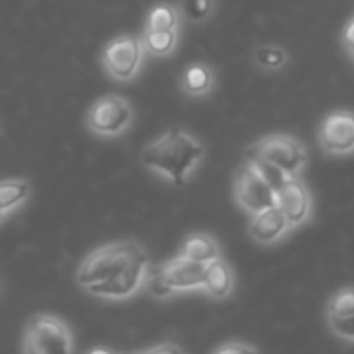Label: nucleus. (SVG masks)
Segmentation results:
<instances>
[{
  "label": "nucleus",
  "mask_w": 354,
  "mask_h": 354,
  "mask_svg": "<svg viewBox=\"0 0 354 354\" xmlns=\"http://www.w3.org/2000/svg\"><path fill=\"white\" fill-rule=\"evenodd\" d=\"M149 274L147 249L139 241L124 239L89 251L75 272V282L95 299L129 301L145 288Z\"/></svg>",
  "instance_id": "1"
},
{
  "label": "nucleus",
  "mask_w": 354,
  "mask_h": 354,
  "mask_svg": "<svg viewBox=\"0 0 354 354\" xmlns=\"http://www.w3.org/2000/svg\"><path fill=\"white\" fill-rule=\"evenodd\" d=\"M205 158V145L191 133L172 127L141 149V166L168 183L185 185Z\"/></svg>",
  "instance_id": "2"
},
{
  "label": "nucleus",
  "mask_w": 354,
  "mask_h": 354,
  "mask_svg": "<svg viewBox=\"0 0 354 354\" xmlns=\"http://www.w3.org/2000/svg\"><path fill=\"white\" fill-rule=\"evenodd\" d=\"M203 280H205L203 263L176 255L174 259L162 263L158 270L149 274L145 288L156 299H170L172 295H178V292L203 290Z\"/></svg>",
  "instance_id": "3"
},
{
  "label": "nucleus",
  "mask_w": 354,
  "mask_h": 354,
  "mask_svg": "<svg viewBox=\"0 0 354 354\" xmlns=\"http://www.w3.org/2000/svg\"><path fill=\"white\" fill-rule=\"evenodd\" d=\"M21 351L29 354H71L75 351L73 332L64 319L37 313L25 326Z\"/></svg>",
  "instance_id": "4"
},
{
  "label": "nucleus",
  "mask_w": 354,
  "mask_h": 354,
  "mask_svg": "<svg viewBox=\"0 0 354 354\" xmlns=\"http://www.w3.org/2000/svg\"><path fill=\"white\" fill-rule=\"evenodd\" d=\"M135 122L133 104L118 93H108L97 97L85 116V127L91 135L100 139H116L124 135Z\"/></svg>",
  "instance_id": "5"
},
{
  "label": "nucleus",
  "mask_w": 354,
  "mask_h": 354,
  "mask_svg": "<svg viewBox=\"0 0 354 354\" xmlns=\"http://www.w3.org/2000/svg\"><path fill=\"white\" fill-rule=\"evenodd\" d=\"M145 56L147 54H145L141 37L133 33H122V35L112 37L104 46L100 54V62L110 79L129 83L141 73Z\"/></svg>",
  "instance_id": "6"
},
{
  "label": "nucleus",
  "mask_w": 354,
  "mask_h": 354,
  "mask_svg": "<svg viewBox=\"0 0 354 354\" xmlns=\"http://www.w3.org/2000/svg\"><path fill=\"white\" fill-rule=\"evenodd\" d=\"M247 151L257 153L259 158L268 160L270 164L278 166L282 172H286L290 176H301V172L305 170V166L309 162L307 145L299 137L286 135V133L266 135L259 141H255L253 145H249Z\"/></svg>",
  "instance_id": "7"
},
{
  "label": "nucleus",
  "mask_w": 354,
  "mask_h": 354,
  "mask_svg": "<svg viewBox=\"0 0 354 354\" xmlns=\"http://www.w3.org/2000/svg\"><path fill=\"white\" fill-rule=\"evenodd\" d=\"M232 193H234L236 205L249 216H255L276 205V191L249 164H243L236 170Z\"/></svg>",
  "instance_id": "8"
},
{
  "label": "nucleus",
  "mask_w": 354,
  "mask_h": 354,
  "mask_svg": "<svg viewBox=\"0 0 354 354\" xmlns=\"http://www.w3.org/2000/svg\"><path fill=\"white\" fill-rule=\"evenodd\" d=\"M319 145L330 156H348L354 151V112L338 110L324 118L319 127Z\"/></svg>",
  "instance_id": "9"
},
{
  "label": "nucleus",
  "mask_w": 354,
  "mask_h": 354,
  "mask_svg": "<svg viewBox=\"0 0 354 354\" xmlns=\"http://www.w3.org/2000/svg\"><path fill=\"white\" fill-rule=\"evenodd\" d=\"M276 205L286 216L290 228L309 222L311 209H313V199H311V193H309L307 185L301 180V176H290L276 191Z\"/></svg>",
  "instance_id": "10"
},
{
  "label": "nucleus",
  "mask_w": 354,
  "mask_h": 354,
  "mask_svg": "<svg viewBox=\"0 0 354 354\" xmlns=\"http://www.w3.org/2000/svg\"><path fill=\"white\" fill-rule=\"evenodd\" d=\"M288 230H290V224L278 205L251 216V222H249V236L259 245H274Z\"/></svg>",
  "instance_id": "11"
},
{
  "label": "nucleus",
  "mask_w": 354,
  "mask_h": 354,
  "mask_svg": "<svg viewBox=\"0 0 354 354\" xmlns=\"http://www.w3.org/2000/svg\"><path fill=\"white\" fill-rule=\"evenodd\" d=\"M216 73L205 62H193L183 68L178 77V87L189 97H205L214 91Z\"/></svg>",
  "instance_id": "12"
},
{
  "label": "nucleus",
  "mask_w": 354,
  "mask_h": 354,
  "mask_svg": "<svg viewBox=\"0 0 354 354\" xmlns=\"http://www.w3.org/2000/svg\"><path fill=\"white\" fill-rule=\"evenodd\" d=\"M203 290L216 299V301H224L232 295L234 290V272L232 268L222 259H214L205 266V280H203Z\"/></svg>",
  "instance_id": "13"
},
{
  "label": "nucleus",
  "mask_w": 354,
  "mask_h": 354,
  "mask_svg": "<svg viewBox=\"0 0 354 354\" xmlns=\"http://www.w3.org/2000/svg\"><path fill=\"white\" fill-rule=\"evenodd\" d=\"M178 255L185 257V259H191V261L207 266L209 261L222 257V251H220L218 241L212 234H207V232H193V234H189L185 239Z\"/></svg>",
  "instance_id": "14"
},
{
  "label": "nucleus",
  "mask_w": 354,
  "mask_h": 354,
  "mask_svg": "<svg viewBox=\"0 0 354 354\" xmlns=\"http://www.w3.org/2000/svg\"><path fill=\"white\" fill-rule=\"evenodd\" d=\"M141 41L147 56L168 58L178 48V29H145Z\"/></svg>",
  "instance_id": "15"
},
{
  "label": "nucleus",
  "mask_w": 354,
  "mask_h": 354,
  "mask_svg": "<svg viewBox=\"0 0 354 354\" xmlns=\"http://www.w3.org/2000/svg\"><path fill=\"white\" fill-rule=\"evenodd\" d=\"M31 197V183L27 178H4L0 180V207L10 214L23 207Z\"/></svg>",
  "instance_id": "16"
},
{
  "label": "nucleus",
  "mask_w": 354,
  "mask_h": 354,
  "mask_svg": "<svg viewBox=\"0 0 354 354\" xmlns=\"http://www.w3.org/2000/svg\"><path fill=\"white\" fill-rule=\"evenodd\" d=\"M180 8L172 2H158L149 8L145 17V29H178Z\"/></svg>",
  "instance_id": "17"
},
{
  "label": "nucleus",
  "mask_w": 354,
  "mask_h": 354,
  "mask_svg": "<svg viewBox=\"0 0 354 354\" xmlns=\"http://www.w3.org/2000/svg\"><path fill=\"white\" fill-rule=\"evenodd\" d=\"M245 164H249L274 191H278L290 178V174L282 172L278 166L270 164L268 160H263V158H259L257 153H251V151H245Z\"/></svg>",
  "instance_id": "18"
},
{
  "label": "nucleus",
  "mask_w": 354,
  "mask_h": 354,
  "mask_svg": "<svg viewBox=\"0 0 354 354\" xmlns=\"http://www.w3.org/2000/svg\"><path fill=\"white\" fill-rule=\"evenodd\" d=\"M354 313V286H344L326 305V317H346Z\"/></svg>",
  "instance_id": "19"
},
{
  "label": "nucleus",
  "mask_w": 354,
  "mask_h": 354,
  "mask_svg": "<svg viewBox=\"0 0 354 354\" xmlns=\"http://www.w3.org/2000/svg\"><path fill=\"white\" fill-rule=\"evenodd\" d=\"M180 15L191 23H203L207 21L216 10V0H183L180 2Z\"/></svg>",
  "instance_id": "20"
},
{
  "label": "nucleus",
  "mask_w": 354,
  "mask_h": 354,
  "mask_svg": "<svg viewBox=\"0 0 354 354\" xmlns=\"http://www.w3.org/2000/svg\"><path fill=\"white\" fill-rule=\"evenodd\" d=\"M288 54L280 46H259L255 50V62L266 71H278L286 64Z\"/></svg>",
  "instance_id": "21"
},
{
  "label": "nucleus",
  "mask_w": 354,
  "mask_h": 354,
  "mask_svg": "<svg viewBox=\"0 0 354 354\" xmlns=\"http://www.w3.org/2000/svg\"><path fill=\"white\" fill-rule=\"evenodd\" d=\"M332 334L344 342H354V313L346 317H326Z\"/></svg>",
  "instance_id": "22"
},
{
  "label": "nucleus",
  "mask_w": 354,
  "mask_h": 354,
  "mask_svg": "<svg viewBox=\"0 0 354 354\" xmlns=\"http://www.w3.org/2000/svg\"><path fill=\"white\" fill-rule=\"evenodd\" d=\"M340 39H342L344 50L353 56V60H354V15L348 19V21H346V25H344V29H342Z\"/></svg>",
  "instance_id": "23"
},
{
  "label": "nucleus",
  "mask_w": 354,
  "mask_h": 354,
  "mask_svg": "<svg viewBox=\"0 0 354 354\" xmlns=\"http://www.w3.org/2000/svg\"><path fill=\"white\" fill-rule=\"evenodd\" d=\"M216 354H228V353H257V346H251V344H245V342H228V344H222L218 346Z\"/></svg>",
  "instance_id": "24"
},
{
  "label": "nucleus",
  "mask_w": 354,
  "mask_h": 354,
  "mask_svg": "<svg viewBox=\"0 0 354 354\" xmlns=\"http://www.w3.org/2000/svg\"><path fill=\"white\" fill-rule=\"evenodd\" d=\"M141 353H147V354L183 353V348H180V346H176V344H160V346H151V348H145V351H141Z\"/></svg>",
  "instance_id": "25"
},
{
  "label": "nucleus",
  "mask_w": 354,
  "mask_h": 354,
  "mask_svg": "<svg viewBox=\"0 0 354 354\" xmlns=\"http://www.w3.org/2000/svg\"><path fill=\"white\" fill-rule=\"evenodd\" d=\"M4 216H6V214H4V212H2V207H0V224H2V220H4Z\"/></svg>",
  "instance_id": "26"
},
{
  "label": "nucleus",
  "mask_w": 354,
  "mask_h": 354,
  "mask_svg": "<svg viewBox=\"0 0 354 354\" xmlns=\"http://www.w3.org/2000/svg\"><path fill=\"white\" fill-rule=\"evenodd\" d=\"M0 295H2V280H0Z\"/></svg>",
  "instance_id": "27"
}]
</instances>
